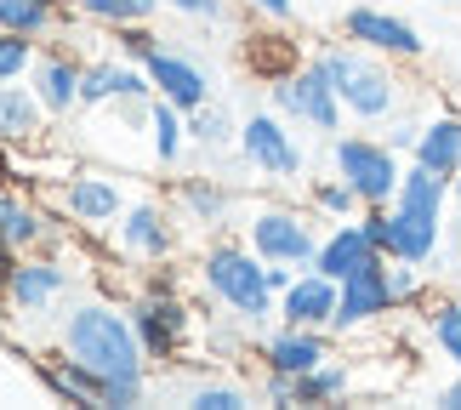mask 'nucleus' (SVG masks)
I'll return each instance as SVG.
<instances>
[{"label":"nucleus","instance_id":"obj_26","mask_svg":"<svg viewBox=\"0 0 461 410\" xmlns=\"http://www.w3.org/2000/svg\"><path fill=\"white\" fill-rule=\"evenodd\" d=\"M188 149V109H176V103H166L154 92V109H149V154L154 166H176Z\"/></svg>","mask_w":461,"mask_h":410},{"label":"nucleus","instance_id":"obj_4","mask_svg":"<svg viewBox=\"0 0 461 410\" xmlns=\"http://www.w3.org/2000/svg\"><path fill=\"white\" fill-rule=\"evenodd\" d=\"M404 166H411V159L382 132H336L330 137V171L348 177L365 205H393V194L404 183Z\"/></svg>","mask_w":461,"mask_h":410},{"label":"nucleus","instance_id":"obj_8","mask_svg":"<svg viewBox=\"0 0 461 410\" xmlns=\"http://www.w3.org/2000/svg\"><path fill=\"white\" fill-rule=\"evenodd\" d=\"M126 314H131L137 336H143V353L154 365H176V360H183V348L194 336V308L183 302V291H137L126 302Z\"/></svg>","mask_w":461,"mask_h":410},{"label":"nucleus","instance_id":"obj_5","mask_svg":"<svg viewBox=\"0 0 461 410\" xmlns=\"http://www.w3.org/2000/svg\"><path fill=\"white\" fill-rule=\"evenodd\" d=\"M245 240L262 262H291V269H313L319 257V217L308 205H257L245 217Z\"/></svg>","mask_w":461,"mask_h":410},{"label":"nucleus","instance_id":"obj_10","mask_svg":"<svg viewBox=\"0 0 461 410\" xmlns=\"http://www.w3.org/2000/svg\"><path fill=\"white\" fill-rule=\"evenodd\" d=\"M114 240L120 251H126L131 262H171L176 245H183V217H176V205L166 200H131L126 217L114 223Z\"/></svg>","mask_w":461,"mask_h":410},{"label":"nucleus","instance_id":"obj_12","mask_svg":"<svg viewBox=\"0 0 461 410\" xmlns=\"http://www.w3.org/2000/svg\"><path fill=\"white\" fill-rule=\"evenodd\" d=\"M68 285H75V269L58 251H23L12 279H6V302H12L17 319H41L46 308H58L68 296Z\"/></svg>","mask_w":461,"mask_h":410},{"label":"nucleus","instance_id":"obj_2","mask_svg":"<svg viewBox=\"0 0 461 410\" xmlns=\"http://www.w3.org/2000/svg\"><path fill=\"white\" fill-rule=\"evenodd\" d=\"M313 63L325 68V80L336 86V97H342L348 120H359V126H382V120H393L404 109V80H399V63L382 58V51H370L359 41H325L313 51Z\"/></svg>","mask_w":461,"mask_h":410},{"label":"nucleus","instance_id":"obj_22","mask_svg":"<svg viewBox=\"0 0 461 410\" xmlns=\"http://www.w3.org/2000/svg\"><path fill=\"white\" fill-rule=\"evenodd\" d=\"M51 132V114L34 86L23 80H0V142H17V149H29V142H41Z\"/></svg>","mask_w":461,"mask_h":410},{"label":"nucleus","instance_id":"obj_14","mask_svg":"<svg viewBox=\"0 0 461 410\" xmlns=\"http://www.w3.org/2000/svg\"><path fill=\"white\" fill-rule=\"evenodd\" d=\"M68 223H58L51 211L23 188H0V240L12 251H63Z\"/></svg>","mask_w":461,"mask_h":410},{"label":"nucleus","instance_id":"obj_39","mask_svg":"<svg viewBox=\"0 0 461 410\" xmlns=\"http://www.w3.org/2000/svg\"><path fill=\"white\" fill-rule=\"evenodd\" d=\"M245 12H257L262 23H291V17H296V0H245Z\"/></svg>","mask_w":461,"mask_h":410},{"label":"nucleus","instance_id":"obj_31","mask_svg":"<svg viewBox=\"0 0 461 410\" xmlns=\"http://www.w3.org/2000/svg\"><path fill=\"white\" fill-rule=\"evenodd\" d=\"M159 12V0H75V17L80 23H97L103 34L120 29V23H149Z\"/></svg>","mask_w":461,"mask_h":410},{"label":"nucleus","instance_id":"obj_17","mask_svg":"<svg viewBox=\"0 0 461 410\" xmlns=\"http://www.w3.org/2000/svg\"><path fill=\"white\" fill-rule=\"evenodd\" d=\"M80 75H86V63H80L68 46H46V51H41V63H34L29 86L41 92V103H46L51 120L80 114Z\"/></svg>","mask_w":461,"mask_h":410},{"label":"nucleus","instance_id":"obj_21","mask_svg":"<svg viewBox=\"0 0 461 410\" xmlns=\"http://www.w3.org/2000/svg\"><path fill=\"white\" fill-rule=\"evenodd\" d=\"M376 257H382V251H376V240L365 234V223H359V217H348V223H330V228H325L313 269H319V274H330V279H348V274L370 269Z\"/></svg>","mask_w":461,"mask_h":410},{"label":"nucleus","instance_id":"obj_29","mask_svg":"<svg viewBox=\"0 0 461 410\" xmlns=\"http://www.w3.org/2000/svg\"><path fill=\"white\" fill-rule=\"evenodd\" d=\"M308 211H313V217H325V223H348V217H359V211H365V200H359V194H353V183H348V177H313V183H308Z\"/></svg>","mask_w":461,"mask_h":410},{"label":"nucleus","instance_id":"obj_20","mask_svg":"<svg viewBox=\"0 0 461 410\" xmlns=\"http://www.w3.org/2000/svg\"><path fill=\"white\" fill-rule=\"evenodd\" d=\"M176 217L205 228V234H217V228H228V217H234V188L222 183V177H176V194H171Z\"/></svg>","mask_w":461,"mask_h":410},{"label":"nucleus","instance_id":"obj_42","mask_svg":"<svg viewBox=\"0 0 461 410\" xmlns=\"http://www.w3.org/2000/svg\"><path fill=\"white\" fill-rule=\"evenodd\" d=\"M12 319H17V314H12V302H6V291H0V342H6V336H12Z\"/></svg>","mask_w":461,"mask_h":410},{"label":"nucleus","instance_id":"obj_27","mask_svg":"<svg viewBox=\"0 0 461 410\" xmlns=\"http://www.w3.org/2000/svg\"><path fill=\"white\" fill-rule=\"evenodd\" d=\"M188 142H194V149H205V154L240 149V120L228 114L217 97H211V103H200V109L188 114Z\"/></svg>","mask_w":461,"mask_h":410},{"label":"nucleus","instance_id":"obj_35","mask_svg":"<svg viewBox=\"0 0 461 410\" xmlns=\"http://www.w3.org/2000/svg\"><path fill=\"white\" fill-rule=\"evenodd\" d=\"M421 126H428V120H416V114H404V109H399L393 120H382L376 132H382L387 142H393V149H399L404 159H411V154H416V142H421Z\"/></svg>","mask_w":461,"mask_h":410},{"label":"nucleus","instance_id":"obj_44","mask_svg":"<svg viewBox=\"0 0 461 410\" xmlns=\"http://www.w3.org/2000/svg\"><path fill=\"white\" fill-rule=\"evenodd\" d=\"M450 205H456V211H461V171H456V177H450Z\"/></svg>","mask_w":461,"mask_h":410},{"label":"nucleus","instance_id":"obj_40","mask_svg":"<svg viewBox=\"0 0 461 410\" xmlns=\"http://www.w3.org/2000/svg\"><path fill=\"white\" fill-rule=\"evenodd\" d=\"M433 405H445V410H461V370H456V377H450V382H445V387L433 394Z\"/></svg>","mask_w":461,"mask_h":410},{"label":"nucleus","instance_id":"obj_6","mask_svg":"<svg viewBox=\"0 0 461 410\" xmlns=\"http://www.w3.org/2000/svg\"><path fill=\"white\" fill-rule=\"evenodd\" d=\"M268 109H279L296 132H313V137H325V142L342 132V114H348L342 97H336V86L325 80V68H319L313 58L296 68V75L268 86Z\"/></svg>","mask_w":461,"mask_h":410},{"label":"nucleus","instance_id":"obj_43","mask_svg":"<svg viewBox=\"0 0 461 410\" xmlns=\"http://www.w3.org/2000/svg\"><path fill=\"white\" fill-rule=\"evenodd\" d=\"M450 251L461 257V211H456V217H450Z\"/></svg>","mask_w":461,"mask_h":410},{"label":"nucleus","instance_id":"obj_11","mask_svg":"<svg viewBox=\"0 0 461 410\" xmlns=\"http://www.w3.org/2000/svg\"><path fill=\"white\" fill-rule=\"evenodd\" d=\"M342 34H348V41H359V46H370V51H382V58H393V63H421V58H428L421 29L411 23V17L376 6V0L348 6L342 12Z\"/></svg>","mask_w":461,"mask_h":410},{"label":"nucleus","instance_id":"obj_7","mask_svg":"<svg viewBox=\"0 0 461 410\" xmlns=\"http://www.w3.org/2000/svg\"><path fill=\"white\" fill-rule=\"evenodd\" d=\"M240 159L257 177H268V183H296V177L308 171L303 142H296L291 120L279 109H257V114L240 120Z\"/></svg>","mask_w":461,"mask_h":410},{"label":"nucleus","instance_id":"obj_13","mask_svg":"<svg viewBox=\"0 0 461 410\" xmlns=\"http://www.w3.org/2000/svg\"><path fill=\"white\" fill-rule=\"evenodd\" d=\"M387 314H399V302H393V285H387V257H376L370 269H359V274L342 279V302H336L330 331L336 336H353V331L382 325Z\"/></svg>","mask_w":461,"mask_h":410},{"label":"nucleus","instance_id":"obj_34","mask_svg":"<svg viewBox=\"0 0 461 410\" xmlns=\"http://www.w3.org/2000/svg\"><path fill=\"white\" fill-rule=\"evenodd\" d=\"M188 405H194V410H251L257 399L245 394L240 382H211V377H205V382H194Z\"/></svg>","mask_w":461,"mask_h":410},{"label":"nucleus","instance_id":"obj_30","mask_svg":"<svg viewBox=\"0 0 461 410\" xmlns=\"http://www.w3.org/2000/svg\"><path fill=\"white\" fill-rule=\"evenodd\" d=\"M348 394H353V370L342 360H325L308 377H296V405H342Z\"/></svg>","mask_w":461,"mask_h":410},{"label":"nucleus","instance_id":"obj_16","mask_svg":"<svg viewBox=\"0 0 461 410\" xmlns=\"http://www.w3.org/2000/svg\"><path fill=\"white\" fill-rule=\"evenodd\" d=\"M149 68V80H154V92L166 97V103H176V109H200V103H211L217 97V86H211V75H205V63L200 58H188V51H176L171 41L154 51V58L143 63Z\"/></svg>","mask_w":461,"mask_h":410},{"label":"nucleus","instance_id":"obj_33","mask_svg":"<svg viewBox=\"0 0 461 410\" xmlns=\"http://www.w3.org/2000/svg\"><path fill=\"white\" fill-rule=\"evenodd\" d=\"M109 41H114V51H120L126 63H149L154 51L166 46V34H159L154 17H149V23H120V29H109Z\"/></svg>","mask_w":461,"mask_h":410},{"label":"nucleus","instance_id":"obj_23","mask_svg":"<svg viewBox=\"0 0 461 410\" xmlns=\"http://www.w3.org/2000/svg\"><path fill=\"white\" fill-rule=\"evenodd\" d=\"M34 382L46 387L58 405H97L103 399V377L92 365H80L75 353H46V360H34Z\"/></svg>","mask_w":461,"mask_h":410},{"label":"nucleus","instance_id":"obj_3","mask_svg":"<svg viewBox=\"0 0 461 410\" xmlns=\"http://www.w3.org/2000/svg\"><path fill=\"white\" fill-rule=\"evenodd\" d=\"M194 274H200L205 296H217L240 325H268L279 319V296L268 285V262L251 251V240H211L200 257H194Z\"/></svg>","mask_w":461,"mask_h":410},{"label":"nucleus","instance_id":"obj_36","mask_svg":"<svg viewBox=\"0 0 461 410\" xmlns=\"http://www.w3.org/2000/svg\"><path fill=\"white\" fill-rule=\"evenodd\" d=\"M149 394V382L143 377H103V399L97 405H109V410H131V405H143Z\"/></svg>","mask_w":461,"mask_h":410},{"label":"nucleus","instance_id":"obj_37","mask_svg":"<svg viewBox=\"0 0 461 410\" xmlns=\"http://www.w3.org/2000/svg\"><path fill=\"white\" fill-rule=\"evenodd\" d=\"M159 6L176 17H194V23H222L228 17V0H159Z\"/></svg>","mask_w":461,"mask_h":410},{"label":"nucleus","instance_id":"obj_32","mask_svg":"<svg viewBox=\"0 0 461 410\" xmlns=\"http://www.w3.org/2000/svg\"><path fill=\"white\" fill-rule=\"evenodd\" d=\"M41 63V41L17 29H0V80H29Z\"/></svg>","mask_w":461,"mask_h":410},{"label":"nucleus","instance_id":"obj_19","mask_svg":"<svg viewBox=\"0 0 461 410\" xmlns=\"http://www.w3.org/2000/svg\"><path fill=\"white\" fill-rule=\"evenodd\" d=\"M336 302H342V279H330L319 269H303L291 279V291H279V319H285V325H325L330 331Z\"/></svg>","mask_w":461,"mask_h":410},{"label":"nucleus","instance_id":"obj_15","mask_svg":"<svg viewBox=\"0 0 461 410\" xmlns=\"http://www.w3.org/2000/svg\"><path fill=\"white\" fill-rule=\"evenodd\" d=\"M336 331L325 325H285L279 319V331L262 336V370H285V377H308L313 365L336 360Z\"/></svg>","mask_w":461,"mask_h":410},{"label":"nucleus","instance_id":"obj_41","mask_svg":"<svg viewBox=\"0 0 461 410\" xmlns=\"http://www.w3.org/2000/svg\"><path fill=\"white\" fill-rule=\"evenodd\" d=\"M17 257H23V251H12V245L0 240V291H6V279H12V269H17Z\"/></svg>","mask_w":461,"mask_h":410},{"label":"nucleus","instance_id":"obj_38","mask_svg":"<svg viewBox=\"0 0 461 410\" xmlns=\"http://www.w3.org/2000/svg\"><path fill=\"white\" fill-rule=\"evenodd\" d=\"M262 405H296V377H285V370H262Z\"/></svg>","mask_w":461,"mask_h":410},{"label":"nucleus","instance_id":"obj_24","mask_svg":"<svg viewBox=\"0 0 461 410\" xmlns=\"http://www.w3.org/2000/svg\"><path fill=\"white\" fill-rule=\"evenodd\" d=\"M428 171L438 177H456L461 171V109H445V114H428V126H421V142H416V154Z\"/></svg>","mask_w":461,"mask_h":410},{"label":"nucleus","instance_id":"obj_28","mask_svg":"<svg viewBox=\"0 0 461 410\" xmlns=\"http://www.w3.org/2000/svg\"><path fill=\"white\" fill-rule=\"evenodd\" d=\"M421 325H428L433 348L461 370V296H438V291H433L428 308H421Z\"/></svg>","mask_w":461,"mask_h":410},{"label":"nucleus","instance_id":"obj_25","mask_svg":"<svg viewBox=\"0 0 461 410\" xmlns=\"http://www.w3.org/2000/svg\"><path fill=\"white\" fill-rule=\"evenodd\" d=\"M68 17H75V0H0V29H17V34H63Z\"/></svg>","mask_w":461,"mask_h":410},{"label":"nucleus","instance_id":"obj_9","mask_svg":"<svg viewBox=\"0 0 461 410\" xmlns=\"http://www.w3.org/2000/svg\"><path fill=\"white\" fill-rule=\"evenodd\" d=\"M58 205L63 217L86 228V234H103V228H114L120 217H126V183H120V171H103V166H80L63 177L58 188Z\"/></svg>","mask_w":461,"mask_h":410},{"label":"nucleus","instance_id":"obj_1","mask_svg":"<svg viewBox=\"0 0 461 410\" xmlns=\"http://www.w3.org/2000/svg\"><path fill=\"white\" fill-rule=\"evenodd\" d=\"M58 348L75 353L80 365H92L97 377H143L149 382V353H143V336H137L131 314L114 308L103 296H86L63 314L58 325Z\"/></svg>","mask_w":461,"mask_h":410},{"label":"nucleus","instance_id":"obj_18","mask_svg":"<svg viewBox=\"0 0 461 410\" xmlns=\"http://www.w3.org/2000/svg\"><path fill=\"white\" fill-rule=\"evenodd\" d=\"M240 63H245V75H251V80L274 86V80L296 75L308 58H303V41H296V34H285V23H268V29H251V34H245Z\"/></svg>","mask_w":461,"mask_h":410}]
</instances>
